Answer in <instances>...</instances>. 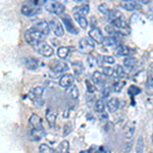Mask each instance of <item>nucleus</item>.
I'll return each instance as SVG.
<instances>
[{
  "mask_svg": "<svg viewBox=\"0 0 153 153\" xmlns=\"http://www.w3.org/2000/svg\"><path fill=\"white\" fill-rule=\"evenodd\" d=\"M24 36H25L26 42L29 45H31L32 47L38 45L39 43L43 42L46 38V36H44L43 34L40 33L38 30H36L35 28H33V27H31L30 29L27 30V31L25 32Z\"/></svg>",
  "mask_w": 153,
  "mask_h": 153,
  "instance_id": "nucleus-1",
  "label": "nucleus"
},
{
  "mask_svg": "<svg viewBox=\"0 0 153 153\" xmlns=\"http://www.w3.org/2000/svg\"><path fill=\"white\" fill-rule=\"evenodd\" d=\"M44 7L48 12H50L52 14H56V16H61L65 10V6L61 2L53 1V0L46 1L45 4H44Z\"/></svg>",
  "mask_w": 153,
  "mask_h": 153,
  "instance_id": "nucleus-2",
  "label": "nucleus"
},
{
  "mask_svg": "<svg viewBox=\"0 0 153 153\" xmlns=\"http://www.w3.org/2000/svg\"><path fill=\"white\" fill-rule=\"evenodd\" d=\"M41 7L35 6L32 3H30V1L25 2V3L22 5L21 8V12L22 14L25 16H28V18H32V16H35L37 14H39L41 12Z\"/></svg>",
  "mask_w": 153,
  "mask_h": 153,
  "instance_id": "nucleus-3",
  "label": "nucleus"
},
{
  "mask_svg": "<svg viewBox=\"0 0 153 153\" xmlns=\"http://www.w3.org/2000/svg\"><path fill=\"white\" fill-rule=\"evenodd\" d=\"M33 48L36 52L41 54V55L44 56V57H50V56L54 53L52 46L49 45L47 42H45V41L41 42V43H39L38 45H36V46H33Z\"/></svg>",
  "mask_w": 153,
  "mask_h": 153,
  "instance_id": "nucleus-4",
  "label": "nucleus"
},
{
  "mask_svg": "<svg viewBox=\"0 0 153 153\" xmlns=\"http://www.w3.org/2000/svg\"><path fill=\"white\" fill-rule=\"evenodd\" d=\"M79 48H80L81 52L89 54L91 53L95 48V43L91 40L88 37H84L79 41Z\"/></svg>",
  "mask_w": 153,
  "mask_h": 153,
  "instance_id": "nucleus-5",
  "label": "nucleus"
},
{
  "mask_svg": "<svg viewBox=\"0 0 153 153\" xmlns=\"http://www.w3.org/2000/svg\"><path fill=\"white\" fill-rule=\"evenodd\" d=\"M49 27H50V30L53 32L54 35L56 37H62L65 35V30H63L62 25H61V23L56 18H53L50 19V22H49Z\"/></svg>",
  "mask_w": 153,
  "mask_h": 153,
  "instance_id": "nucleus-6",
  "label": "nucleus"
},
{
  "mask_svg": "<svg viewBox=\"0 0 153 153\" xmlns=\"http://www.w3.org/2000/svg\"><path fill=\"white\" fill-rule=\"evenodd\" d=\"M89 38L94 42V43L102 44L103 39H104V36H103L102 32H101V30L99 28L93 27V28L89 31Z\"/></svg>",
  "mask_w": 153,
  "mask_h": 153,
  "instance_id": "nucleus-7",
  "label": "nucleus"
},
{
  "mask_svg": "<svg viewBox=\"0 0 153 153\" xmlns=\"http://www.w3.org/2000/svg\"><path fill=\"white\" fill-rule=\"evenodd\" d=\"M61 21H62L63 25H65V29L68 30V33L73 34V35H76L79 33L78 29L76 28V26L74 25V22L71 21V18H70L66 14H62L61 16Z\"/></svg>",
  "mask_w": 153,
  "mask_h": 153,
  "instance_id": "nucleus-8",
  "label": "nucleus"
},
{
  "mask_svg": "<svg viewBox=\"0 0 153 153\" xmlns=\"http://www.w3.org/2000/svg\"><path fill=\"white\" fill-rule=\"evenodd\" d=\"M50 68L53 73L55 74H62L65 71H68V65L66 62H65L63 60H56L53 61V63L50 65Z\"/></svg>",
  "mask_w": 153,
  "mask_h": 153,
  "instance_id": "nucleus-9",
  "label": "nucleus"
},
{
  "mask_svg": "<svg viewBox=\"0 0 153 153\" xmlns=\"http://www.w3.org/2000/svg\"><path fill=\"white\" fill-rule=\"evenodd\" d=\"M25 66H26L28 70L31 71H35L40 66L41 61L39 59H37L35 57H25L23 60Z\"/></svg>",
  "mask_w": 153,
  "mask_h": 153,
  "instance_id": "nucleus-10",
  "label": "nucleus"
},
{
  "mask_svg": "<svg viewBox=\"0 0 153 153\" xmlns=\"http://www.w3.org/2000/svg\"><path fill=\"white\" fill-rule=\"evenodd\" d=\"M44 94V88L41 86H37V87L33 88L30 92V97L35 103L38 104V101L42 100V96Z\"/></svg>",
  "mask_w": 153,
  "mask_h": 153,
  "instance_id": "nucleus-11",
  "label": "nucleus"
},
{
  "mask_svg": "<svg viewBox=\"0 0 153 153\" xmlns=\"http://www.w3.org/2000/svg\"><path fill=\"white\" fill-rule=\"evenodd\" d=\"M74 81H75V79H74L73 75H71V74H65V75H62L60 76L58 84L60 87L68 89V87L74 85Z\"/></svg>",
  "mask_w": 153,
  "mask_h": 153,
  "instance_id": "nucleus-12",
  "label": "nucleus"
},
{
  "mask_svg": "<svg viewBox=\"0 0 153 153\" xmlns=\"http://www.w3.org/2000/svg\"><path fill=\"white\" fill-rule=\"evenodd\" d=\"M33 28L38 30L40 33L43 34L44 36H48L50 33V27H49V23L46 21H39L38 23L33 25Z\"/></svg>",
  "mask_w": 153,
  "mask_h": 153,
  "instance_id": "nucleus-13",
  "label": "nucleus"
},
{
  "mask_svg": "<svg viewBox=\"0 0 153 153\" xmlns=\"http://www.w3.org/2000/svg\"><path fill=\"white\" fill-rule=\"evenodd\" d=\"M45 117H46V120H47L48 125L50 126V127H54L55 122H56V118H57V111L54 110L53 108L49 107L46 109Z\"/></svg>",
  "mask_w": 153,
  "mask_h": 153,
  "instance_id": "nucleus-14",
  "label": "nucleus"
},
{
  "mask_svg": "<svg viewBox=\"0 0 153 153\" xmlns=\"http://www.w3.org/2000/svg\"><path fill=\"white\" fill-rule=\"evenodd\" d=\"M29 123L30 126L32 127V129H40V130H44L43 128V124H42L41 117H39L36 113H33L31 115V117L29 118Z\"/></svg>",
  "mask_w": 153,
  "mask_h": 153,
  "instance_id": "nucleus-15",
  "label": "nucleus"
},
{
  "mask_svg": "<svg viewBox=\"0 0 153 153\" xmlns=\"http://www.w3.org/2000/svg\"><path fill=\"white\" fill-rule=\"evenodd\" d=\"M120 5L128 11H134L135 9L139 8L140 6L139 3L134 1V0H123V1H120Z\"/></svg>",
  "mask_w": 153,
  "mask_h": 153,
  "instance_id": "nucleus-16",
  "label": "nucleus"
},
{
  "mask_svg": "<svg viewBox=\"0 0 153 153\" xmlns=\"http://www.w3.org/2000/svg\"><path fill=\"white\" fill-rule=\"evenodd\" d=\"M115 53H117V55L118 56H126V57H128V56H131L132 54H134L135 51L133 50V49L129 48L128 46L118 45L117 49H115Z\"/></svg>",
  "mask_w": 153,
  "mask_h": 153,
  "instance_id": "nucleus-17",
  "label": "nucleus"
},
{
  "mask_svg": "<svg viewBox=\"0 0 153 153\" xmlns=\"http://www.w3.org/2000/svg\"><path fill=\"white\" fill-rule=\"evenodd\" d=\"M44 135H45L44 130H40V129H31L29 132V136H30L31 141H35V142L42 140Z\"/></svg>",
  "mask_w": 153,
  "mask_h": 153,
  "instance_id": "nucleus-18",
  "label": "nucleus"
},
{
  "mask_svg": "<svg viewBox=\"0 0 153 153\" xmlns=\"http://www.w3.org/2000/svg\"><path fill=\"white\" fill-rule=\"evenodd\" d=\"M106 105H107V109L109 112H115L118 109V105H120V101L117 97H112L110 98V99H108L107 103H106Z\"/></svg>",
  "mask_w": 153,
  "mask_h": 153,
  "instance_id": "nucleus-19",
  "label": "nucleus"
},
{
  "mask_svg": "<svg viewBox=\"0 0 153 153\" xmlns=\"http://www.w3.org/2000/svg\"><path fill=\"white\" fill-rule=\"evenodd\" d=\"M71 68H73L74 74L76 76H81L84 74V65L81 61H74V62H71Z\"/></svg>",
  "mask_w": 153,
  "mask_h": 153,
  "instance_id": "nucleus-20",
  "label": "nucleus"
},
{
  "mask_svg": "<svg viewBox=\"0 0 153 153\" xmlns=\"http://www.w3.org/2000/svg\"><path fill=\"white\" fill-rule=\"evenodd\" d=\"M89 11H90V7H89L88 4H82V5L76 6L73 9L74 13H78V14L85 16L89 13Z\"/></svg>",
  "mask_w": 153,
  "mask_h": 153,
  "instance_id": "nucleus-21",
  "label": "nucleus"
},
{
  "mask_svg": "<svg viewBox=\"0 0 153 153\" xmlns=\"http://www.w3.org/2000/svg\"><path fill=\"white\" fill-rule=\"evenodd\" d=\"M135 131H136V126L135 123H131L127 126L125 130V137L127 140H131L133 138V136L135 134Z\"/></svg>",
  "mask_w": 153,
  "mask_h": 153,
  "instance_id": "nucleus-22",
  "label": "nucleus"
},
{
  "mask_svg": "<svg viewBox=\"0 0 153 153\" xmlns=\"http://www.w3.org/2000/svg\"><path fill=\"white\" fill-rule=\"evenodd\" d=\"M107 18L110 21V23H112V22L117 21V19H124V16H123V13L120 10H115V9H110V11H109V13H108Z\"/></svg>",
  "mask_w": 153,
  "mask_h": 153,
  "instance_id": "nucleus-23",
  "label": "nucleus"
},
{
  "mask_svg": "<svg viewBox=\"0 0 153 153\" xmlns=\"http://www.w3.org/2000/svg\"><path fill=\"white\" fill-rule=\"evenodd\" d=\"M74 18H75L76 22L80 25V27L82 29H86L88 27V21L86 19L85 16H81V14L78 13H74Z\"/></svg>",
  "mask_w": 153,
  "mask_h": 153,
  "instance_id": "nucleus-24",
  "label": "nucleus"
},
{
  "mask_svg": "<svg viewBox=\"0 0 153 153\" xmlns=\"http://www.w3.org/2000/svg\"><path fill=\"white\" fill-rule=\"evenodd\" d=\"M68 151H70V143L66 140H63L59 143L55 153H68Z\"/></svg>",
  "mask_w": 153,
  "mask_h": 153,
  "instance_id": "nucleus-25",
  "label": "nucleus"
},
{
  "mask_svg": "<svg viewBox=\"0 0 153 153\" xmlns=\"http://www.w3.org/2000/svg\"><path fill=\"white\" fill-rule=\"evenodd\" d=\"M102 44H104L105 46H118V39L114 36L104 37Z\"/></svg>",
  "mask_w": 153,
  "mask_h": 153,
  "instance_id": "nucleus-26",
  "label": "nucleus"
},
{
  "mask_svg": "<svg viewBox=\"0 0 153 153\" xmlns=\"http://www.w3.org/2000/svg\"><path fill=\"white\" fill-rule=\"evenodd\" d=\"M66 94H68L71 99L74 100H76L79 98V90H78V87L76 85H73L71 87H68L66 89Z\"/></svg>",
  "mask_w": 153,
  "mask_h": 153,
  "instance_id": "nucleus-27",
  "label": "nucleus"
},
{
  "mask_svg": "<svg viewBox=\"0 0 153 153\" xmlns=\"http://www.w3.org/2000/svg\"><path fill=\"white\" fill-rule=\"evenodd\" d=\"M136 63H137V60H136V58H134L133 56H128V57H126L124 59V65L129 71L133 70V68H135Z\"/></svg>",
  "mask_w": 153,
  "mask_h": 153,
  "instance_id": "nucleus-28",
  "label": "nucleus"
},
{
  "mask_svg": "<svg viewBox=\"0 0 153 153\" xmlns=\"http://www.w3.org/2000/svg\"><path fill=\"white\" fill-rule=\"evenodd\" d=\"M68 53H70V48L66 46H60L57 49V56L60 59H65L68 57Z\"/></svg>",
  "mask_w": 153,
  "mask_h": 153,
  "instance_id": "nucleus-29",
  "label": "nucleus"
},
{
  "mask_svg": "<svg viewBox=\"0 0 153 153\" xmlns=\"http://www.w3.org/2000/svg\"><path fill=\"white\" fill-rule=\"evenodd\" d=\"M114 73H115V75H117V79H120H120H124V78L127 76V73H126L124 66H122L120 65H117V66H115Z\"/></svg>",
  "mask_w": 153,
  "mask_h": 153,
  "instance_id": "nucleus-30",
  "label": "nucleus"
},
{
  "mask_svg": "<svg viewBox=\"0 0 153 153\" xmlns=\"http://www.w3.org/2000/svg\"><path fill=\"white\" fill-rule=\"evenodd\" d=\"M144 147H145L144 140H143L142 136H140L137 140V143H136V147H135L136 153H143V151H144Z\"/></svg>",
  "mask_w": 153,
  "mask_h": 153,
  "instance_id": "nucleus-31",
  "label": "nucleus"
},
{
  "mask_svg": "<svg viewBox=\"0 0 153 153\" xmlns=\"http://www.w3.org/2000/svg\"><path fill=\"white\" fill-rule=\"evenodd\" d=\"M94 109L96 112H103L105 109V103H104V100L103 99H98L97 101L95 102V105H94Z\"/></svg>",
  "mask_w": 153,
  "mask_h": 153,
  "instance_id": "nucleus-32",
  "label": "nucleus"
},
{
  "mask_svg": "<svg viewBox=\"0 0 153 153\" xmlns=\"http://www.w3.org/2000/svg\"><path fill=\"white\" fill-rule=\"evenodd\" d=\"M103 78H104V75L99 71H95L92 75V81L95 84H100L103 81Z\"/></svg>",
  "mask_w": 153,
  "mask_h": 153,
  "instance_id": "nucleus-33",
  "label": "nucleus"
},
{
  "mask_svg": "<svg viewBox=\"0 0 153 153\" xmlns=\"http://www.w3.org/2000/svg\"><path fill=\"white\" fill-rule=\"evenodd\" d=\"M71 131H73V123L71 122L65 123V126H63V129H62V136L63 137H66L68 135L71 134Z\"/></svg>",
  "mask_w": 153,
  "mask_h": 153,
  "instance_id": "nucleus-34",
  "label": "nucleus"
},
{
  "mask_svg": "<svg viewBox=\"0 0 153 153\" xmlns=\"http://www.w3.org/2000/svg\"><path fill=\"white\" fill-rule=\"evenodd\" d=\"M125 85H126V82H124V81H117V82H114L113 83V85H112V89H113V91L114 92H120V91L123 90V88L125 87Z\"/></svg>",
  "mask_w": 153,
  "mask_h": 153,
  "instance_id": "nucleus-35",
  "label": "nucleus"
},
{
  "mask_svg": "<svg viewBox=\"0 0 153 153\" xmlns=\"http://www.w3.org/2000/svg\"><path fill=\"white\" fill-rule=\"evenodd\" d=\"M146 83L153 85V62L150 63L147 70V81Z\"/></svg>",
  "mask_w": 153,
  "mask_h": 153,
  "instance_id": "nucleus-36",
  "label": "nucleus"
},
{
  "mask_svg": "<svg viewBox=\"0 0 153 153\" xmlns=\"http://www.w3.org/2000/svg\"><path fill=\"white\" fill-rule=\"evenodd\" d=\"M140 93H141V89H140L139 87H137V86H135V85L130 86L129 91H128V94H129L130 96L135 97L136 95L140 94Z\"/></svg>",
  "mask_w": 153,
  "mask_h": 153,
  "instance_id": "nucleus-37",
  "label": "nucleus"
},
{
  "mask_svg": "<svg viewBox=\"0 0 153 153\" xmlns=\"http://www.w3.org/2000/svg\"><path fill=\"white\" fill-rule=\"evenodd\" d=\"M39 152L40 153H55L54 149H52L47 144H41L39 146Z\"/></svg>",
  "mask_w": 153,
  "mask_h": 153,
  "instance_id": "nucleus-38",
  "label": "nucleus"
},
{
  "mask_svg": "<svg viewBox=\"0 0 153 153\" xmlns=\"http://www.w3.org/2000/svg\"><path fill=\"white\" fill-rule=\"evenodd\" d=\"M105 31L107 32L108 34H110V36H113V35H117V30L113 26L112 24H109L105 27Z\"/></svg>",
  "mask_w": 153,
  "mask_h": 153,
  "instance_id": "nucleus-39",
  "label": "nucleus"
},
{
  "mask_svg": "<svg viewBox=\"0 0 153 153\" xmlns=\"http://www.w3.org/2000/svg\"><path fill=\"white\" fill-rule=\"evenodd\" d=\"M102 74L107 76H112L113 75H115L114 68H110V66H105V68H102Z\"/></svg>",
  "mask_w": 153,
  "mask_h": 153,
  "instance_id": "nucleus-40",
  "label": "nucleus"
},
{
  "mask_svg": "<svg viewBox=\"0 0 153 153\" xmlns=\"http://www.w3.org/2000/svg\"><path fill=\"white\" fill-rule=\"evenodd\" d=\"M87 65L90 68H95L96 65H97V59L95 57H93V56H88L87 58Z\"/></svg>",
  "mask_w": 153,
  "mask_h": 153,
  "instance_id": "nucleus-41",
  "label": "nucleus"
},
{
  "mask_svg": "<svg viewBox=\"0 0 153 153\" xmlns=\"http://www.w3.org/2000/svg\"><path fill=\"white\" fill-rule=\"evenodd\" d=\"M98 9H99V11L103 14V16H108V13H109V11H110V9H108L107 5L104 3L100 4V5L98 6Z\"/></svg>",
  "mask_w": 153,
  "mask_h": 153,
  "instance_id": "nucleus-42",
  "label": "nucleus"
},
{
  "mask_svg": "<svg viewBox=\"0 0 153 153\" xmlns=\"http://www.w3.org/2000/svg\"><path fill=\"white\" fill-rule=\"evenodd\" d=\"M86 87H87V91L89 93H94L96 91L95 85H93V83H91L89 80L86 81Z\"/></svg>",
  "mask_w": 153,
  "mask_h": 153,
  "instance_id": "nucleus-43",
  "label": "nucleus"
},
{
  "mask_svg": "<svg viewBox=\"0 0 153 153\" xmlns=\"http://www.w3.org/2000/svg\"><path fill=\"white\" fill-rule=\"evenodd\" d=\"M102 60L104 61V62H106V63H109V65H113V63L115 62L114 57H112V56H109V55L102 56Z\"/></svg>",
  "mask_w": 153,
  "mask_h": 153,
  "instance_id": "nucleus-44",
  "label": "nucleus"
},
{
  "mask_svg": "<svg viewBox=\"0 0 153 153\" xmlns=\"http://www.w3.org/2000/svg\"><path fill=\"white\" fill-rule=\"evenodd\" d=\"M145 92H146L147 95L153 96V85L146 83V86H145Z\"/></svg>",
  "mask_w": 153,
  "mask_h": 153,
  "instance_id": "nucleus-45",
  "label": "nucleus"
},
{
  "mask_svg": "<svg viewBox=\"0 0 153 153\" xmlns=\"http://www.w3.org/2000/svg\"><path fill=\"white\" fill-rule=\"evenodd\" d=\"M89 151L90 153H105V149L103 147H93Z\"/></svg>",
  "mask_w": 153,
  "mask_h": 153,
  "instance_id": "nucleus-46",
  "label": "nucleus"
},
{
  "mask_svg": "<svg viewBox=\"0 0 153 153\" xmlns=\"http://www.w3.org/2000/svg\"><path fill=\"white\" fill-rule=\"evenodd\" d=\"M110 90H111V88H110V87H106V88L103 89V91H102V97L103 98L108 97V96H109V94H110V92H111Z\"/></svg>",
  "mask_w": 153,
  "mask_h": 153,
  "instance_id": "nucleus-47",
  "label": "nucleus"
},
{
  "mask_svg": "<svg viewBox=\"0 0 153 153\" xmlns=\"http://www.w3.org/2000/svg\"><path fill=\"white\" fill-rule=\"evenodd\" d=\"M80 153H90V151H89V150H82Z\"/></svg>",
  "mask_w": 153,
  "mask_h": 153,
  "instance_id": "nucleus-48",
  "label": "nucleus"
},
{
  "mask_svg": "<svg viewBox=\"0 0 153 153\" xmlns=\"http://www.w3.org/2000/svg\"><path fill=\"white\" fill-rule=\"evenodd\" d=\"M151 140H152V143H153V134H152V137H151Z\"/></svg>",
  "mask_w": 153,
  "mask_h": 153,
  "instance_id": "nucleus-49",
  "label": "nucleus"
},
{
  "mask_svg": "<svg viewBox=\"0 0 153 153\" xmlns=\"http://www.w3.org/2000/svg\"><path fill=\"white\" fill-rule=\"evenodd\" d=\"M149 153H153V152H149Z\"/></svg>",
  "mask_w": 153,
  "mask_h": 153,
  "instance_id": "nucleus-50",
  "label": "nucleus"
}]
</instances>
